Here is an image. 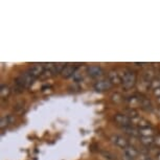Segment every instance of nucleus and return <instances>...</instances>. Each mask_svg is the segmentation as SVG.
Returning <instances> with one entry per match:
<instances>
[{
  "mask_svg": "<svg viewBox=\"0 0 160 160\" xmlns=\"http://www.w3.org/2000/svg\"><path fill=\"white\" fill-rule=\"evenodd\" d=\"M140 107L142 108V109H144V110L149 111V110H152L153 106H152V104H151V102L149 101V99L146 98H141Z\"/></svg>",
  "mask_w": 160,
  "mask_h": 160,
  "instance_id": "14",
  "label": "nucleus"
},
{
  "mask_svg": "<svg viewBox=\"0 0 160 160\" xmlns=\"http://www.w3.org/2000/svg\"><path fill=\"white\" fill-rule=\"evenodd\" d=\"M44 71H45V67L43 65L35 64V65H32V67H29L28 72L32 75V77H34L36 78H38V77H40V75L43 74Z\"/></svg>",
  "mask_w": 160,
  "mask_h": 160,
  "instance_id": "7",
  "label": "nucleus"
},
{
  "mask_svg": "<svg viewBox=\"0 0 160 160\" xmlns=\"http://www.w3.org/2000/svg\"><path fill=\"white\" fill-rule=\"evenodd\" d=\"M114 122H115L118 126L122 127V128H127V127L133 126L132 118L127 115V114H123V113L115 114V115H114Z\"/></svg>",
  "mask_w": 160,
  "mask_h": 160,
  "instance_id": "3",
  "label": "nucleus"
},
{
  "mask_svg": "<svg viewBox=\"0 0 160 160\" xmlns=\"http://www.w3.org/2000/svg\"><path fill=\"white\" fill-rule=\"evenodd\" d=\"M146 160H152V159H149V158H148V159H146Z\"/></svg>",
  "mask_w": 160,
  "mask_h": 160,
  "instance_id": "23",
  "label": "nucleus"
},
{
  "mask_svg": "<svg viewBox=\"0 0 160 160\" xmlns=\"http://www.w3.org/2000/svg\"><path fill=\"white\" fill-rule=\"evenodd\" d=\"M111 141H112L116 147H118L122 150L127 149V148L130 146L129 141L127 140L126 138H123L122 136H119V135H113V136H111Z\"/></svg>",
  "mask_w": 160,
  "mask_h": 160,
  "instance_id": "5",
  "label": "nucleus"
},
{
  "mask_svg": "<svg viewBox=\"0 0 160 160\" xmlns=\"http://www.w3.org/2000/svg\"><path fill=\"white\" fill-rule=\"evenodd\" d=\"M136 82H137V74L134 71L126 69L123 71V73L122 74V84L123 88L127 90L132 89L135 86Z\"/></svg>",
  "mask_w": 160,
  "mask_h": 160,
  "instance_id": "1",
  "label": "nucleus"
},
{
  "mask_svg": "<svg viewBox=\"0 0 160 160\" xmlns=\"http://www.w3.org/2000/svg\"><path fill=\"white\" fill-rule=\"evenodd\" d=\"M11 93V89L10 87L7 86V85H2L1 86V89H0V96H1L2 99L7 98Z\"/></svg>",
  "mask_w": 160,
  "mask_h": 160,
  "instance_id": "13",
  "label": "nucleus"
},
{
  "mask_svg": "<svg viewBox=\"0 0 160 160\" xmlns=\"http://www.w3.org/2000/svg\"><path fill=\"white\" fill-rule=\"evenodd\" d=\"M132 123L133 126H136L138 129H142V128H148V127H151L150 126V122L146 120L142 117H134V118H132Z\"/></svg>",
  "mask_w": 160,
  "mask_h": 160,
  "instance_id": "9",
  "label": "nucleus"
},
{
  "mask_svg": "<svg viewBox=\"0 0 160 160\" xmlns=\"http://www.w3.org/2000/svg\"><path fill=\"white\" fill-rule=\"evenodd\" d=\"M113 87V84L111 83L109 78H104V80H98V82L94 84V89L96 91H106V90H109Z\"/></svg>",
  "mask_w": 160,
  "mask_h": 160,
  "instance_id": "4",
  "label": "nucleus"
},
{
  "mask_svg": "<svg viewBox=\"0 0 160 160\" xmlns=\"http://www.w3.org/2000/svg\"><path fill=\"white\" fill-rule=\"evenodd\" d=\"M160 87V77H157V78H155L154 80L151 82V84H150V88L153 90H156L157 88H159Z\"/></svg>",
  "mask_w": 160,
  "mask_h": 160,
  "instance_id": "16",
  "label": "nucleus"
},
{
  "mask_svg": "<svg viewBox=\"0 0 160 160\" xmlns=\"http://www.w3.org/2000/svg\"><path fill=\"white\" fill-rule=\"evenodd\" d=\"M154 144H155L156 147L160 148V135H159V136H157V137L154 138Z\"/></svg>",
  "mask_w": 160,
  "mask_h": 160,
  "instance_id": "18",
  "label": "nucleus"
},
{
  "mask_svg": "<svg viewBox=\"0 0 160 160\" xmlns=\"http://www.w3.org/2000/svg\"><path fill=\"white\" fill-rule=\"evenodd\" d=\"M153 94L155 95L157 98H160V87H159V88H157L156 90H154V91H153Z\"/></svg>",
  "mask_w": 160,
  "mask_h": 160,
  "instance_id": "19",
  "label": "nucleus"
},
{
  "mask_svg": "<svg viewBox=\"0 0 160 160\" xmlns=\"http://www.w3.org/2000/svg\"><path fill=\"white\" fill-rule=\"evenodd\" d=\"M155 134H156V131L152 127L139 129V137H154Z\"/></svg>",
  "mask_w": 160,
  "mask_h": 160,
  "instance_id": "11",
  "label": "nucleus"
},
{
  "mask_svg": "<svg viewBox=\"0 0 160 160\" xmlns=\"http://www.w3.org/2000/svg\"><path fill=\"white\" fill-rule=\"evenodd\" d=\"M10 123V117L8 116H2L1 119H0V128L3 130L4 128H7Z\"/></svg>",
  "mask_w": 160,
  "mask_h": 160,
  "instance_id": "17",
  "label": "nucleus"
},
{
  "mask_svg": "<svg viewBox=\"0 0 160 160\" xmlns=\"http://www.w3.org/2000/svg\"><path fill=\"white\" fill-rule=\"evenodd\" d=\"M136 65H146L147 63H135Z\"/></svg>",
  "mask_w": 160,
  "mask_h": 160,
  "instance_id": "20",
  "label": "nucleus"
},
{
  "mask_svg": "<svg viewBox=\"0 0 160 160\" xmlns=\"http://www.w3.org/2000/svg\"><path fill=\"white\" fill-rule=\"evenodd\" d=\"M108 78L111 81V83L113 85H119L122 83V77H120L119 73L116 70H111L108 73Z\"/></svg>",
  "mask_w": 160,
  "mask_h": 160,
  "instance_id": "10",
  "label": "nucleus"
},
{
  "mask_svg": "<svg viewBox=\"0 0 160 160\" xmlns=\"http://www.w3.org/2000/svg\"><path fill=\"white\" fill-rule=\"evenodd\" d=\"M154 138L155 137H140V142L144 147H151L154 144Z\"/></svg>",
  "mask_w": 160,
  "mask_h": 160,
  "instance_id": "15",
  "label": "nucleus"
},
{
  "mask_svg": "<svg viewBox=\"0 0 160 160\" xmlns=\"http://www.w3.org/2000/svg\"><path fill=\"white\" fill-rule=\"evenodd\" d=\"M157 102H158L159 104H160V98H157Z\"/></svg>",
  "mask_w": 160,
  "mask_h": 160,
  "instance_id": "22",
  "label": "nucleus"
},
{
  "mask_svg": "<svg viewBox=\"0 0 160 160\" xmlns=\"http://www.w3.org/2000/svg\"><path fill=\"white\" fill-rule=\"evenodd\" d=\"M157 158H158V160H160V153H158V155H157Z\"/></svg>",
  "mask_w": 160,
  "mask_h": 160,
  "instance_id": "21",
  "label": "nucleus"
},
{
  "mask_svg": "<svg viewBox=\"0 0 160 160\" xmlns=\"http://www.w3.org/2000/svg\"><path fill=\"white\" fill-rule=\"evenodd\" d=\"M35 78L32 77L28 72H24V73L20 74L16 80V85L19 87V89H24V88H28L29 86L34 83Z\"/></svg>",
  "mask_w": 160,
  "mask_h": 160,
  "instance_id": "2",
  "label": "nucleus"
},
{
  "mask_svg": "<svg viewBox=\"0 0 160 160\" xmlns=\"http://www.w3.org/2000/svg\"><path fill=\"white\" fill-rule=\"evenodd\" d=\"M87 73L89 74V77L93 78H99L104 75V70L102 69V67H99L98 65H91L87 68Z\"/></svg>",
  "mask_w": 160,
  "mask_h": 160,
  "instance_id": "6",
  "label": "nucleus"
},
{
  "mask_svg": "<svg viewBox=\"0 0 160 160\" xmlns=\"http://www.w3.org/2000/svg\"><path fill=\"white\" fill-rule=\"evenodd\" d=\"M125 151V156L127 158L129 159H136L138 156H139V151H138L136 148L132 147V146H129L127 149L123 150Z\"/></svg>",
  "mask_w": 160,
  "mask_h": 160,
  "instance_id": "8",
  "label": "nucleus"
},
{
  "mask_svg": "<svg viewBox=\"0 0 160 160\" xmlns=\"http://www.w3.org/2000/svg\"><path fill=\"white\" fill-rule=\"evenodd\" d=\"M75 73V67L74 66H72V65H67V66H65L64 69H63V71H62V77L63 78H70V77H73Z\"/></svg>",
  "mask_w": 160,
  "mask_h": 160,
  "instance_id": "12",
  "label": "nucleus"
}]
</instances>
